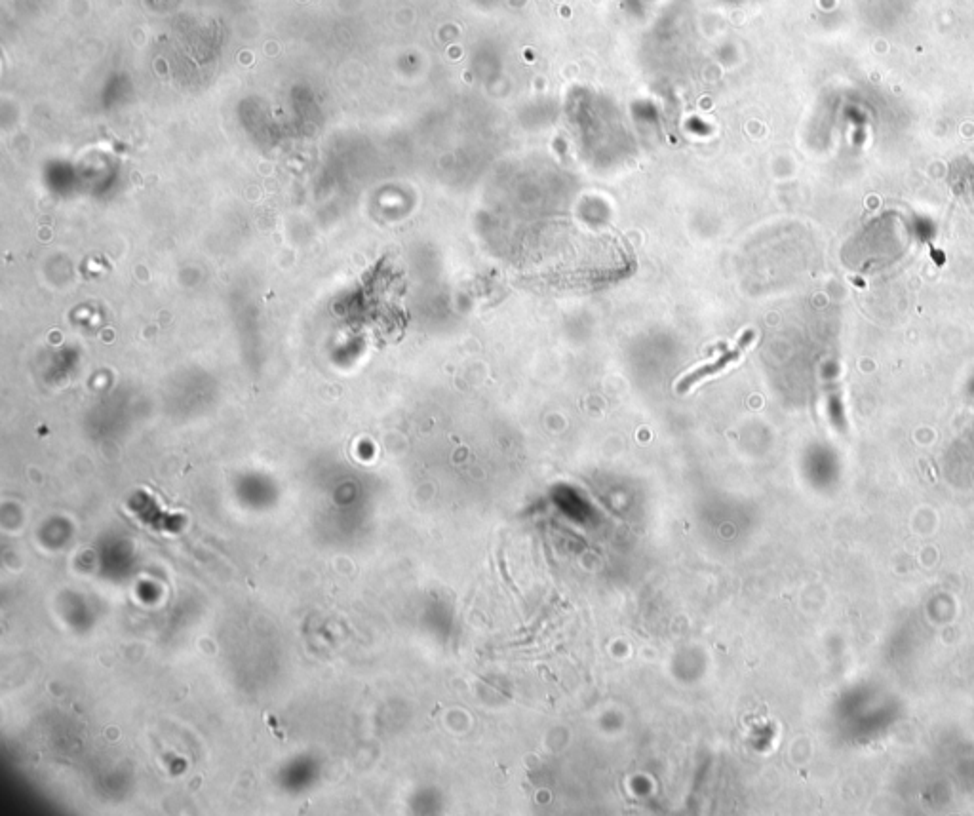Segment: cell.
<instances>
[{
    "mask_svg": "<svg viewBox=\"0 0 974 816\" xmlns=\"http://www.w3.org/2000/svg\"><path fill=\"white\" fill-rule=\"evenodd\" d=\"M754 339H756V333H754L752 330L746 331V333L742 335L741 341H739V343H737L733 349L725 350V352L721 354L720 358H718L716 362L706 364V366H702V368H699V370L687 373V375L683 377L682 381L676 385V390H678V392H682L683 394V392L693 389L695 385H699V383L704 381V379L716 377L718 373H721L723 370H727L729 366L737 364V362L741 360L742 354H744L746 350L750 349V347L754 345Z\"/></svg>",
    "mask_w": 974,
    "mask_h": 816,
    "instance_id": "1",
    "label": "cell"
}]
</instances>
